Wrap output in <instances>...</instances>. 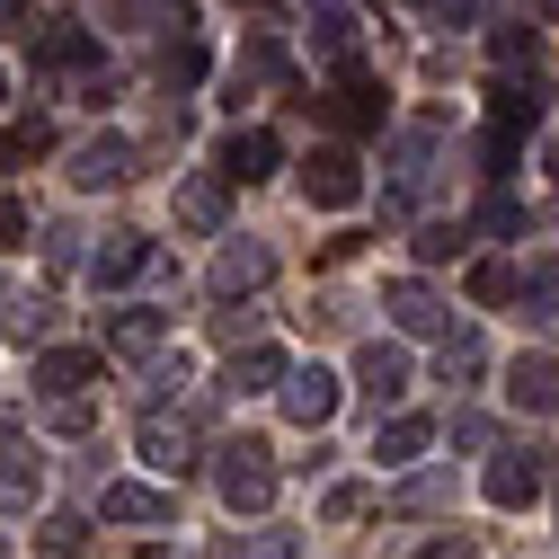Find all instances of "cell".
I'll use <instances>...</instances> for the list:
<instances>
[{
  "label": "cell",
  "instance_id": "6da1fadb",
  "mask_svg": "<svg viewBox=\"0 0 559 559\" xmlns=\"http://www.w3.org/2000/svg\"><path fill=\"white\" fill-rule=\"evenodd\" d=\"M214 488H223L231 515H266V507H275V453H266L258 436H231V444L214 453Z\"/></svg>",
  "mask_w": 559,
  "mask_h": 559
},
{
  "label": "cell",
  "instance_id": "7a4b0ae2",
  "mask_svg": "<svg viewBox=\"0 0 559 559\" xmlns=\"http://www.w3.org/2000/svg\"><path fill=\"white\" fill-rule=\"evenodd\" d=\"M436 160H444V124H408V133H391V187H382L391 214H408V204L427 195Z\"/></svg>",
  "mask_w": 559,
  "mask_h": 559
},
{
  "label": "cell",
  "instance_id": "3957f363",
  "mask_svg": "<svg viewBox=\"0 0 559 559\" xmlns=\"http://www.w3.org/2000/svg\"><path fill=\"white\" fill-rule=\"evenodd\" d=\"M542 107H550V81H533V72L498 90V107H488V169H507V160H515V143L542 124Z\"/></svg>",
  "mask_w": 559,
  "mask_h": 559
},
{
  "label": "cell",
  "instance_id": "277c9868",
  "mask_svg": "<svg viewBox=\"0 0 559 559\" xmlns=\"http://www.w3.org/2000/svg\"><path fill=\"white\" fill-rule=\"evenodd\" d=\"M195 444H204V436H195V417H187V408H152L143 427H133V453H143L160 479H187V471L204 462Z\"/></svg>",
  "mask_w": 559,
  "mask_h": 559
},
{
  "label": "cell",
  "instance_id": "5b68a950",
  "mask_svg": "<svg viewBox=\"0 0 559 559\" xmlns=\"http://www.w3.org/2000/svg\"><path fill=\"white\" fill-rule=\"evenodd\" d=\"M275 400H285V417H294L302 436H320L329 417H337V400H346V382L329 365H285V373H275Z\"/></svg>",
  "mask_w": 559,
  "mask_h": 559
},
{
  "label": "cell",
  "instance_id": "8992f818",
  "mask_svg": "<svg viewBox=\"0 0 559 559\" xmlns=\"http://www.w3.org/2000/svg\"><path fill=\"white\" fill-rule=\"evenodd\" d=\"M302 195L320 204V214H346V204L365 195V169H356V152H337V143H329V152H311V160H302Z\"/></svg>",
  "mask_w": 559,
  "mask_h": 559
},
{
  "label": "cell",
  "instance_id": "52a82bcc",
  "mask_svg": "<svg viewBox=\"0 0 559 559\" xmlns=\"http://www.w3.org/2000/svg\"><path fill=\"white\" fill-rule=\"evenodd\" d=\"M266 275H275V249H266V240H223V258L204 266V285H214L223 302H240V294L266 285Z\"/></svg>",
  "mask_w": 559,
  "mask_h": 559
},
{
  "label": "cell",
  "instance_id": "ba28073f",
  "mask_svg": "<svg viewBox=\"0 0 559 559\" xmlns=\"http://www.w3.org/2000/svg\"><path fill=\"white\" fill-rule=\"evenodd\" d=\"M275 81H294V62H285V45H275V36H240V53H231V72H223L231 107H240L249 90H275Z\"/></svg>",
  "mask_w": 559,
  "mask_h": 559
},
{
  "label": "cell",
  "instance_id": "9c48e42d",
  "mask_svg": "<svg viewBox=\"0 0 559 559\" xmlns=\"http://www.w3.org/2000/svg\"><path fill=\"white\" fill-rule=\"evenodd\" d=\"M275 160H285V143H275L266 124H249V133H231V143H223L214 178H223V187H258V178H275Z\"/></svg>",
  "mask_w": 559,
  "mask_h": 559
},
{
  "label": "cell",
  "instance_id": "30bf717a",
  "mask_svg": "<svg viewBox=\"0 0 559 559\" xmlns=\"http://www.w3.org/2000/svg\"><path fill=\"white\" fill-rule=\"evenodd\" d=\"M356 391H365L373 408H391V400L408 391V346H391V337H373L365 356H356Z\"/></svg>",
  "mask_w": 559,
  "mask_h": 559
},
{
  "label": "cell",
  "instance_id": "8fae6325",
  "mask_svg": "<svg viewBox=\"0 0 559 559\" xmlns=\"http://www.w3.org/2000/svg\"><path fill=\"white\" fill-rule=\"evenodd\" d=\"M133 178V143L124 133H90V143L72 152V187H124Z\"/></svg>",
  "mask_w": 559,
  "mask_h": 559
},
{
  "label": "cell",
  "instance_id": "7c38bea8",
  "mask_svg": "<svg viewBox=\"0 0 559 559\" xmlns=\"http://www.w3.org/2000/svg\"><path fill=\"white\" fill-rule=\"evenodd\" d=\"M488 373V346H479V329H436V382H453V391H471Z\"/></svg>",
  "mask_w": 559,
  "mask_h": 559
},
{
  "label": "cell",
  "instance_id": "4fadbf2b",
  "mask_svg": "<svg viewBox=\"0 0 559 559\" xmlns=\"http://www.w3.org/2000/svg\"><path fill=\"white\" fill-rule=\"evenodd\" d=\"M98 515H107V524H169V488L116 479V488H98Z\"/></svg>",
  "mask_w": 559,
  "mask_h": 559
},
{
  "label": "cell",
  "instance_id": "5bb4252c",
  "mask_svg": "<svg viewBox=\"0 0 559 559\" xmlns=\"http://www.w3.org/2000/svg\"><path fill=\"white\" fill-rule=\"evenodd\" d=\"M479 488H488V507H533L542 498V462L533 453H488V479Z\"/></svg>",
  "mask_w": 559,
  "mask_h": 559
},
{
  "label": "cell",
  "instance_id": "9a60e30c",
  "mask_svg": "<svg viewBox=\"0 0 559 559\" xmlns=\"http://www.w3.org/2000/svg\"><path fill=\"white\" fill-rule=\"evenodd\" d=\"M98 382V356H90V346H45V356H36V391L45 400H72V391H90Z\"/></svg>",
  "mask_w": 559,
  "mask_h": 559
},
{
  "label": "cell",
  "instance_id": "2e32d148",
  "mask_svg": "<svg viewBox=\"0 0 559 559\" xmlns=\"http://www.w3.org/2000/svg\"><path fill=\"white\" fill-rule=\"evenodd\" d=\"M382 311H391V320H400L408 337H436V329L453 320V311H444V302H436L427 285H417V275H400V285H382Z\"/></svg>",
  "mask_w": 559,
  "mask_h": 559
},
{
  "label": "cell",
  "instance_id": "e0dca14e",
  "mask_svg": "<svg viewBox=\"0 0 559 559\" xmlns=\"http://www.w3.org/2000/svg\"><path fill=\"white\" fill-rule=\"evenodd\" d=\"M160 346H169V320H160V311H116V320H107V356H124V365L160 356Z\"/></svg>",
  "mask_w": 559,
  "mask_h": 559
},
{
  "label": "cell",
  "instance_id": "ac0fdd59",
  "mask_svg": "<svg viewBox=\"0 0 559 559\" xmlns=\"http://www.w3.org/2000/svg\"><path fill=\"white\" fill-rule=\"evenodd\" d=\"M133 275H152V240H143V231H116V240L90 258V285L116 294V285H133Z\"/></svg>",
  "mask_w": 559,
  "mask_h": 559
},
{
  "label": "cell",
  "instance_id": "d6986e66",
  "mask_svg": "<svg viewBox=\"0 0 559 559\" xmlns=\"http://www.w3.org/2000/svg\"><path fill=\"white\" fill-rule=\"evenodd\" d=\"M356 10H346V0H311V53L320 62H356Z\"/></svg>",
  "mask_w": 559,
  "mask_h": 559
},
{
  "label": "cell",
  "instance_id": "ffe728a7",
  "mask_svg": "<svg viewBox=\"0 0 559 559\" xmlns=\"http://www.w3.org/2000/svg\"><path fill=\"white\" fill-rule=\"evenodd\" d=\"M427 444H436V427H427V417H408V408L373 427V462H382V471H408V462L427 453Z\"/></svg>",
  "mask_w": 559,
  "mask_h": 559
},
{
  "label": "cell",
  "instance_id": "44dd1931",
  "mask_svg": "<svg viewBox=\"0 0 559 559\" xmlns=\"http://www.w3.org/2000/svg\"><path fill=\"white\" fill-rule=\"evenodd\" d=\"M507 400H515L524 417L559 408V365H550V356H515V365H507Z\"/></svg>",
  "mask_w": 559,
  "mask_h": 559
},
{
  "label": "cell",
  "instance_id": "7402d4cb",
  "mask_svg": "<svg viewBox=\"0 0 559 559\" xmlns=\"http://www.w3.org/2000/svg\"><path fill=\"white\" fill-rule=\"evenodd\" d=\"M27 62H36V72H81V62H98V36L90 27H45L27 45Z\"/></svg>",
  "mask_w": 559,
  "mask_h": 559
},
{
  "label": "cell",
  "instance_id": "603a6c76",
  "mask_svg": "<svg viewBox=\"0 0 559 559\" xmlns=\"http://www.w3.org/2000/svg\"><path fill=\"white\" fill-rule=\"evenodd\" d=\"M275 373H285V346H240V356L223 365V391L231 400H258V391H275Z\"/></svg>",
  "mask_w": 559,
  "mask_h": 559
},
{
  "label": "cell",
  "instance_id": "cb8c5ba5",
  "mask_svg": "<svg viewBox=\"0 0 559 559\" xmlns=\"http://www.w3.org/2000/svg\"><path fill=\"white\" fill-rule=\"evenodd\" d=\"M337 72H346V90L329 98V116H337V124H356V133H365V124H382V90L356 72V62H337Z\"/></svg>",
  "mask_w": 559,
  "mask_h": 559
},
{
  "label": "cell",
  "instance_id": "d4e9b609",
  "mask_svg": "<svg viewBox=\"0 0 559 559\" xmlns=\"http://www.w3.org/2000/svg\"><path fill=\"white\" fill-rule=\"evenodd\" d=\"M36 488H45V462H36L27 436H10L0 444V498H36Z\"/></svg>",
  "mask_w": 559,
  "mask_h": 559
},
{
  "label": "cell",
  "instance_id": "484cf974",
  "mask_svg": "<svg viewBox=\"0 0 559 559\" xmlns=\"http://www.w3.org/2000/svg\"><path fill=\"white\" fill-rule=\"evenodd\" d=\"M178 223L214 231V223H223V178H187V187H178Z\"/></svg>",
  "mask_w": 559,
  "mask_h": 559
},
{
  "label": "cell",
  "instance_id": "4316f807",
  "mask_svg": "<svg viewBox=\"0 0 559 559\" xmlns=\"http://www.w3.org/2000/svg\"><path fill=\"white\" fill-rule=\"evenodd\" d=\"M488 53H498L507 72H533V53H542V27H498V36H488Z\"/></svg>",
  "mask_w": 559,
  "mask_h": 559
},
{
  "label": "cell",
  "instance_id": "83f0119b",
  "mask_svg": "<svg viewBox=\"0 0 559 559\" xmlns=\"http://www.w3.org/2000/svg\"><path fill=\"white\" fill-rule=\"evenodd\" d=\"M45 427H53V436H90V427H98L90 391H72V400H45Z\"/></svg>",
  "mask_w": 559,
  "mask_h": 559
},
{
  "label": "cell",
  "instance_id": "f1b7e54d",
  "mask_svg": "<svg viewBox=\"0 0 559 559\" xmlns=\"http://www.w3.org/2000/svg\"><path fill=\"white\" fill-rule=\"evenodd\" d=\"M36 152H53V124H19V133H0V169H19V160H36Z\"/></svg>",
  "mask_w": 559,
  "mask_h": 559
},
{
  "label": "cell",
  "instance_id": "f546056e",
  "mask_svg": "<svg viewBox=\"0 0 559 559\" xmlns=\"http://www.w3.org/2000/svg\"><path fill=\"white\" fill-rule=\"evenodd\" d=\"M53 337V302H10V346H45Z\"/></svg>",
  "mask_w": 559,
  "mask_h": 559
},
{
  "label": "cell",
  "instance_id": "4dcf8cb0",
  "mask_svg": "<svg viewBox=\"0 0 559 559\" xmlns=\"http://www.w3.org/2000/svg\"><path fill=\"white\" fill-rule=\"evenodd\" d=\"M515 294L524 302H559V258H524L515 266Z\"/></svg>",
  "mask_w": 559,
  "mask_h": 559
},
{
  "label": "cell",
  "instance_id": "1f68e13d",
  "mask_svg": "<svg viewBox=\"0 0 559 559\" xmlns=\"http://www.w3.org/2000/svg\"><path fill=\"white\" fill-rule=\"evenodd\" d=\"M462 249H471L462 223H427V231H417V258H427V266H444V258H462Z\"/></svg>",
  "mask_w": 559,
  "mask_h": 559
},
{
  "label": "cell",
  "instance_id": "d6a6232c",
  "mask_svg": "<svg viewBox=\"0 0 559 559\" xmlns=\"http://www.w3.org/2000/svg\"><path fill=\"white\" fill-rule=\"evenodd\" d=\"M471 231H488V240H515V231H524V204H515V195H488Z\"/></svg>",
  "mask_w": 559,
  "mask_h": 559
},
{
  "label": "cell",
  "instance_id": "836d02e7",
  "mask_svg": "<svg viewBox=\"0 0 559 559\" xmlns=\"http://www.w3.org/2000/svg\"><path fill=\"white\" fill-rule=\"evenodd\" d=\"M471 302H515V266L479 258V266H471Z\"/></svg>",
  "mask_w": 559,
  "mask_h": 559
},
{
  "label": "cell",
  "instance_id": "e575fe53",
  "mask_svg": "<svg viewBox=\"0 0 559 559\" xmlns=\"http://www.w3.org/2000/svg\"><path fill=\"white\" fill-rule=\"evenodd\" d=\"M240 559H302V533H294V524H266V533H249Z\"/></svg>",
  "mask_w": 559,
  "mask_h": 559
},
{
  "label": "cell",
  "instance_id": "d590c367",
  "mask_svg": "<svg viewBox=\"0 0 559 559\" xmlns=\"http://www.w3.org/2000/svg\"><path fill=\"white\" fill-rule=\"evenodd\" d=\"M400 507H453V479H444V471H427V479H408V488H400Z\"/></svg>",
  "mask_w": 559,
  "mask_h": 559
},
{
  "label": "cell",
  "instance_id": "8d00e7d4",
  "mask_svg": "<svg viewBox=\"0 0 559 559\" xmlns=\"http://www.w3.org/2000/svg\"><path fill=\"white\" fill-rule=\"evenodd\" d=\"M453 444H462V453H488V444H498V427H488L479 408H462V417H453Z\"/></svg>",
  "mask_w": 559,
  "mask_h": 559
},
{
  "label": "cell",
  "instance_id": "74e56055",
  "mask_svg": "<svg viewBox=\"0 0 559 559\" xmlns=\"http://www.w3.org/2000/svg\"><path fill=\"white\" fill-rule=\"evenodd\" d=\"M195 72H204V53H195L187 36H178V45H160V81H195Z\"/></svg>",
  "mask_w": 559,
  "mask_h": 559
},
{
  "label": "cell",
  "instance_id": "f35d334b",
  "mask_svg": "<svg viewBox=\"0 0 559 559\" xmlns=\"http://www.w3.org/2000/svg\"><path fill=\"white\" fill-rule=\"evenodd\" d=\"M45 550L72 559V550H81V515H45Z\"/></svg>",
  "mask_w": 559,
  "mask_h": 559
},
{
  "label": "cell",
  "instance_id": "ab89813d",
  "mask_svg": "<svg viewBox=\"0 0 559 559\" xmlns=\"http://www.w3.org/2000/svg\"><path fill=\"white\" fill-rule=\"evenodd\" d=\"M0 249H27V204L0 195Z\"/></svg>",
  "mask_w": 559,
  "mask_h": 559
},
{
  "label": "cell",
  "instance_id": "60d3db41",
  "mask_svg": "<svg viewBox=\"0 0 559 559\" xmlns=\"http://www.w3.org/2000/svg\"><path fill=\"white\" fill-rule=\"evenodd\" d=\"M346 515H365V479H337L329 488V524H346Z\"/></svg>",
  "mask_w": 559,
  "mask_h": 559
},
{
  "label": "cell",
  "instance_id": "b9f144b4",
  "mask_svg": "<svg viewBox=\"0 0 559 559\" xmlns=\"http://www.w3.org/2000/svg\"><path fill=\"white\" fill-rule=\"evenodd\" d=\"M417 559H479V550H471L462 533H444V542H427V550H417Z\"/></svg>",
  "mask_w": 559,
  "mask_h": 559
},
{
  "label": "cell",
  "instance_id": "7bdbcfd3",
  "mask_svg": "<svg viewBox=\"0 0 559 559\" xmlns=\"http://www.w3.org/2000/svg\"><path fill=\"white\" fill-rule=\"evenodd\" d=\"M10 436H27V417H19V408H0V444H10Z\"/></svg>",
  "mask_w": 559,
  "mask_h": 559
},
{
  "label": "cell",
  "instance_id": "ee69618b",
  "mask_svg": "<svg viewBox=\"0 0 559 559\" xmlns=\"http://www.w3.org/2000/svg\"><path fill=\"white\" fill-rule=\"evenodd\" d=\"M27 19V0H0V27H19Z\"/></svg>",
  "mask_w": 559,
  "mask_h": 559
},
{
  "label": "cell",
  "instance_id": "f6af8a7d",
  "mask_svg": "<svg viewBox=\"0 0 559 559\" xmlns=\"http://www.w3.org/2000/svg\"><path fill=\"white\" fill-rule=\"evenodd\" d=\"M533 19H550V27H559V0H533Z\"/></svg>",
  "mask_w": 559,
  "mask_h": 559
},
{
  "label": "cell",
  "instance_id": "bcb514c9",
  "mask_svg": "<svg viewBox=\"0 0 559 559\" xmlns=\"http://www.w3.org/2000/svg\"><path fill=\"white\" fill-rule=\"evenodd\" d=\"M0 107H10V72H0Z\"/></svg>",
  "mask_w": 559,
  "mask_h": 559
},
{
  "label": "cell",
  "instance_id": "7dc6e473",
  "mask_svg": "<svg viewBox=\"0 0 559 559\" xmlns=\"http://www.w3.org/2000/svg\"><path fill=\"white\" fill-rule=\"evenodd\" d=\"M133 559H169V550H133Z\"/></svg>",
  "mask_w": 559,
  "mask_h": 559
},
{
  "label": "cell",
  "instance_id": "c3c4849f",
  "mask_svg": "<svg viewBox=\"0 0 559 559\" xmlns=\"http://www.w3.org/2000/svg\"><path fill=\"white\" fill-rule=\"evenodd\" d=\"M550 178H559V143H550Z\"/></svg>",
  "mask_w": 559,
  "mask_h": 559
},
{
  "label": "cell",
  "instance_id": "681fc988",
  "mask_svg": "<svg viewBox=\"0 0 559 559\" xmlns=\"http://www.w3.org/2000/svg\"><path fill=\"white\" fill-rule=\"evenodd\" d=\"M249 10H275V0H249Z\"/></svg>",
  "mask_w": 559,
  "mask_h": 559
},
{
  "label": "cell",
  "instance_id": "f907efd6",
  "mask_svg": "<svg viewBox=\"0 0 559 559\" xmlns=\"http://www.w3.org/2000/svg\"><path fill=\"white\" fill-rule=\"evenodd\" d=\"M0 559H10V542H0Z\"/></svg>",
  "mask_w": 559,
  "mask_h": 559
},
{
  "label": "cell",
  "instance_id": "816d5d0a",
  "mask_svg": "<svg viewBox=\"0 0 559 559\" xmlns=\"http://www.w3.org/2000/svg\"><path fill=\"white\" fill-rule=\"evenodd\" d=\"M550 320H559V311H550Z\"/></svg>",
  "mask_w": 559,
  "mask_h": 559
}]
</instances>
